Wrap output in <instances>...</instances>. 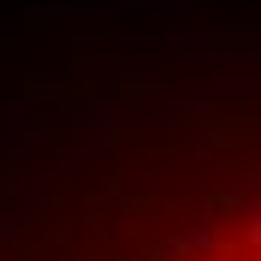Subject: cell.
<instances>
[{
    "instance_id": "obj_1",
    "label": "cell",
    "mask_w": 261,
    "mask_h": 261,
    "mask_svg": "<svg viewBox=\"0 0 261 261\" xmlns=\"http://www.w3.org/2000/svg\"><path fill=\"white\" fill-rule=\"evenodd\" d=\"M178 261H261V208L238 214L231 226L208 231L202 244H190Z\"/></svg>"
}]
</instances>
